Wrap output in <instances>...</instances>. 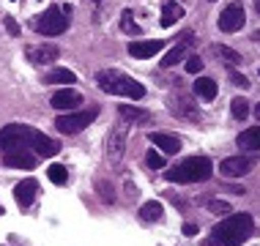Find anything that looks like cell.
Instances as JSON below:
<instances>
[{
    "instance_id": "cell-1",
    "label": "cell",
    "mask_w": 260,
    "mask_h": 246,
    "mask_svg": "<svg viewBox=\"0 0 260 246\" xmlns=\"http://www.w3.org/2000/svg\"><path fill=\"white\" fill-rule=\"evenodd\" d=\"M252 233H255L252 216L249 214H233L211 230V238L206 241V246H241Z\"/></svg>"
},
{
    "instance_id": "cell-2",
    "label": "cell",
    "mask_w": 260,
    "mask_h": 246,
    "mask_svg": "<svg viewBox=\"0 0 260 246\" xmlns=\"http://www.w3.org/2000/svg\"><path fill=\"white\" fill-rule=\"evenodd\" d=\"M214 167H211V159L206 156H192L184 159L181 164H175L173 170H167V181L170 184H200V181H208Z\"/></svg>"
},
{
    "instance_id": "cell-3",
    "label": "cell",
    "mask_w": 260,
    "mask_h": 246,
    "mask_svg": "<svg viewBox=\"0 0 260 246\" xmlns=\"http://www.w3.org/2000/svg\"><path fill=\"white\" fill-rule=\"evenodd\" d=\"M96 85L104 93H112V96H126V98H143L145 96V88L121 72H99L96 74Z\"/></svg>"
},
{
    "instance_id": "cell-4",
    "label": "cell",
    "mask_w": 260,
    "mask_h": 246,
    "mask_svg": "<svg viewBox=\"0 0 260 246\" xmlns=\"http://www.w3.org/2000/svg\"><path fill=\"white\" fill-rule=\"evenodd\" d=\"M33 134H36V129H30V126H25V123L3 126V129H0V151H3V153L25 151V148L33 143Z\"/></svg>"
},
{
    "instance_id": "cell-5",
    "label": "cell",
    "mask_w": 260,
    "mask_h": 246,
    "mask_svg": "<svg viewBox=\"0 0 260 246\" xmlns=\"http://www.w3.org/2000/svg\"><path fill=\"white\" fill-rule=\"evenodd\" d=\"M69 14H72V9H58V6H52V9H47L41 17L36 19V30L41 33V36H60L63 30L69 27Z\"/></svg>"
},
{
    "instance_id": "cell-6",
    "label": "cell",
    "mask_w": 260,
    "mask_h": 246,
    "mask_svg": "<svg viewBox=\"0 0 260 246\" xmlns=\"http://www.w3.org/2000/svg\"><path fill=\"white\" fill-rule=\"evenodd\" d=\"M96 112L99 110H82V112H66V115H60L58 121H55V129L60 131V134H77V131H82L85 126L96 118Z\"/></svg>"
},
{
    "instance_id": "cell-7",
    "label": "cell",
    "mask_w": 260,
    "mask_h": 246,
    "mask_svg": "<svg viewBox=\"0 0 260 246\" xmlns=\"http://www.w3.org/2000/svg\"><path fill=\"white\" fill-rule=\"evenodd\" d=\"M170 112L178 118H184V121H192L198 123L200 121V110H198V101H192V96H173L170 98Z\"/></svg>"
},
{
    "instance_id": "cell-8",
    "label": "cell",
    "mask_w": 260,
    "mask_h": 246,
    "mask_svg": "<svg viewBox=\"0 0 260 246\" xmlns=\"http://www.w3.org/2000/svg\"><path fill=\"white\" fill-rule=\"evenodd\" d=\"M244 6L241 3H230L228 9L222 11V17H219V30H224V33H236V30H241L244 27Z\"/></svg>"
},
{
    "instance_id": "cell-9",
    "label": "cell",
    "mask_w": 260,
    "mask_h": 246,
    "mask_svg": "<svg viewBox=\"0 0 260 246\" xmlns=\"http://www.w3.org/2000/svg\"><path fill=\"white\" fill-rule=\"evenodd\" d=\"M252 167H255V159L252 156H230L222 161V175L224 178H241V175H247Z\"/></svg>"
},
{
    "instance_id": "cell-10",
    "label": "cell",
    "mask_w": 260,
    "mask_h": 246,
    "mask_svg": "<svg viewBox=\"0 0 260 246\" xmlns=\"http://www.w3.org/2000/svg\"><path fill=\"white\" fill-rule=\"evenodd\" d=\"M3 164L14 167V170H33L36 167V156L27 148L25 151H9V153H3Z\"/></svg>"
},
{
    "instance_id": "cell-11",
    "label": "cell",
    "mask_w": 260,
    "mask_h": 246,
    "mask_svg": "<svg viewBox=\"0 0 260 246\" xmlns=\"http://www.w3.org/2000/svg\"><path fill=\"white\" fill-rule=\"evenodd\" d=\"M60 55V49L55 44H36V47H27V58L39 66H47V63H55Z\"/></svg>"
},
{
    "instance_id": "cell-12",
    "label": "cell",
    "mask_w": 260,
    "mask_h": 246,
    "mask_svg": "<svg viewBox=\"0 0 260 246\" xmlns=\"http://www.w3.org/2000/svg\"><path fill=\"white\" fill-rule=\"evenodd\" d=\"M80 104H82V96L77 93V90H69V88H63L52 96V107L60 110V112H74Z\"/></svg>"
},
{
    "instance_id": "cell-13",
    "label": "cell",
    "mask_w": 260,
    "mask_h": 246,
    "mask_svg": "<svg viewBox=\"0 0 260 246\" xmlns=\"http://www.w3.org/2000/svg\"><path fill=\"white\" fill-rule=\"evenodd\" d=\"M165 47V41H132L129 44V55L137 60H145V58H153V55L159 52V49Z\"/></svg>"
},
{
    "instance_id": "cell-14",
    "label": "cell",
    "mask_w": 260,
    "mask_h": 246,
    "mask_svg": "<svg viewBox=\"0 0 260 246\" xmlns=\"http://www.w3.org/2000/svg\"><path fill=\"white\" fill-rule=\"evenodd\" d=\"M36 192H39V184L33 178H27V181H19L17 189H14V197H17V202L22 208H27L33 200H36Z\"/></svg>"
},
{
    "instance_id": "cell-15",
    "label": "cell",
    "mask_w": 260,
    "mask_h": 246,
    "mask_svg": "<svg viewBox=\"0 0 260 246\" xmlns=\"http://www.w3.org/2000/svg\"><path fill=\"white\" fill-rule=\"evenodd\" d=\"M123 148H126V123H121L118 129H112V134H110V148H107L110 159H112V161H121Z\"/></svg>"
},
{
    "instance_id": "cell-16",
    "label": "cell",
    "mask_w": 260,
    "mask_h": 246,
    "mask_svg": "<svg viewBox=\"0 0 260 246\" xmlns=\"http://www.w3.org/2000/svg\"><path fill=\"white\" fill-rule=\"evenodd\" d=\"M118 112H121V118H123L126 123H137V126L151 123V112H148V110L132 107V104H121V107H118Z\"/></svg>"
},
{
    "instance_id": "cell-17",
    "label": "cell",
    "mask_w": 260,
    "mask_h": 246,
    "mask_svg": "<svg viewBox=\"0 0 260 246\" xmlns=\"http://www.w3.org/2000/svg\"><path fill=\"white\" fill-rule=\"evenodd\" d=\"M30 145L36 148L39 156H58V153H60V145L55 143V139H50L47 134H41V131H36V134H33V143H30Z\"/></svg>"
},
{
    "instance_id": "cell-18",
    "label": "cell",
    "mask_w": 260,
    "mask_h": 246,
    "mask_svg": "<svg viewBox=\"0 0 260 246\" xmlns=\"http://www.w3.org/2000/svg\"><path fill=\"white\" fill-rule=\"evenodd\" d=\"M189 44H192V33H184V41H181L178 47H173L170 52H167V58H161V66L165 68H170V66H175L181 58L186 55V49H189Z\"/></svg>"
},
{
    "instance_id": "cell-19",
    "label": "cell",
    "mask_w": 260,
    "mask_h": 246,
    "mask_svg": "<svg viewBox=\"0 0 260 246\" xmlns=\"http://www.w3.org/2000/svg\"><path fill=\"white\" fill-rule=\"evenodd\" d=\"M238 148H241V151H249V153L260 151V126H252V129L244 131V134L238 137Z\"/></svg>"
},
{
    "instance_id": "cell-20",
    "label": "cell",
    "mask_w": 260,
    "mask_h": 246,
    "mask_svg": "<svg viewBox=\"0 0 260 246\" xmlns=\"http://www.w3.org/2000/svg\"><path fill=\"white\" fill-rule=\"evenodd\" d=\"M148 139L153 145H159L165 153H178L181 151V139L173 137V134H161V131H156V134H151Z\"/></svg>"
},
{
    "instance_id": "cell-21",
    "label": "cell",
    "mask_w": 260,
    "mask_h": 246,
    "mask_svg": "<svg viewBox=\"0 0 260 246\" xmlns=\"http://www.w3.org/2000/svg\"><path fill=\"white\" fill-rule=\"evenodd\" d=\"M44 82L47 85H74L77 77H74V72H69V68H52V72H47Z\"/></svg>"
},
{
    "instance_id": "cell-22",
    "label": "cell",
    "mask_w": 260,
    "mask_h": 246,
    "mask_svg": "<svg viewBox=\"0 0 260 246\" xmlns=\"http://www.w3.org/2000/svg\"><path fill=\"white\" fill-rule=\"evenodd\" d=\"M216 90H219V88H216V82L211 80V77H200V80L194 82V93H198L203 101H214Z\"/></svg>"
},
{
    "instance_id": "cell-23",
    "label": "cell",
    "mask_w": 260,
    "mask_h": 246,
    "mask_svg": "<svg viewBox=\"0 0 260 246\" xmlns=\"http://www.w3.org/2000/svg\"><path fill=\"white\" fill-rule=\"evenodd\" d=\"M181 17H184V9H181L178 3H165V9H161V25L170 27V25L178 22Z\"/></svg>"
},
{
    "instance_id": "cell-24",
    "label": "cell",
    "mask_w": 260,
    "mask_h": 246,
    "mask_svg": "<svg viewBox=\"0 0 260 246\" xmlns=\"http://www.w3.org/2000/svg\"><path fill=\"white\" fill-rule=\"evenodd\" d=\"M140 216H143L145 222H159L161 216H165V208H161V202L151 200V202H145V205H143V210H140Z\"/></svg>"
},
{
    "instance_id": "cell-25",
    "label": "cell",
    "mask_w": 260,
    "mask_h": 246,
    "mask_svg": "<svg viewBox=\"0 0 260 246\" xmlns=\"http://www.w3.org/2000/svg\"><path fill=\"white\" fill-rule=\"evenodd\" d=\"M214 55L219 60H224L228 66H238L241 63V55L236 52V49H230V47H222V44H214Z\"/></svg>"
},
{
    "instance_id": "cell-26",
    "label": "cell",
    "mask_w": 260,
    "mask_h": 246,
    "mask_svg": "<svg viewBox=\"0 0 260 246\" xmlns=\"http://www.w3.org/2000/svg\"><path fill=\"white\" fill-rule=\"evenodd\" d=\"M230 110H233V118H236V121H244V118L249 115V104L244 101L241 96H238V98H233V101H230Z\"/></svg>"
},
{
    "instance_id": "cell-27",
    "label": "cell",
    "mask_w": 260,
    "mask_h": 246,
    "mask_svg": "<svg viewBox=\"0 0 260 246\" xmlns=\"http://www.w3.org/2000/svg\"><path fill=\"white\" fill-rule=\"evenodd\" d=\"M121 27L129 33V36H140V33H143V30H140V25L132 19V11H123L121 14Z\"/></svg>"
},
{
    "instance_id": "cell-28",
    "label": "cell",
    "mask_w": 260,
    "mask_h": 246,
    "mask_svg": "<svg viewBox=\"0 0 260 246\" xmlns=\"http://www.w3.org/2000/svg\"><path fill=\"white\" fill-rule=\"evenodd\" d=\"M66 178H69V170L63 164H52L50 167V181L52 184H66Z\"/></svg>"
},
{
    "instance_id": "cell-29",
    "label": "cell",
    "mask_w": 260,
    "mask_h": 246,
    "mask_svg": "<svg viewBox=\"0 0 260 246\" xmlns=\"http://www.w3.org/2000/svg\"><path fill=\"white\" fill-rule=\"evenodd\" d=\"M145 161H148L151 170H161V167H165V159H161L156 151H148V153H145Z\"/></svg>"
},
{
    "instance_id": "cell-30",
    "label": "cell",
    "mask_w": 260,
    "mask_h": 246,
    "mask_svg": "<svg viewBox=\"0 0 260 246\" xmlns=\"http://www.w3.org/2000/svg\"><path fill=\"white\" fill-rule=\"evenodd\" d=\"M208 208H211V214H222V216L230 214V205H228V202H219V200H211Z\"/></svg>"
},
{
    "instance_id": "cell-31",
    "label": "cell",
    "mask_w": 260,
    "mask_h": 246,
    "mask_svg": "<svg viewBox=\"0 0 260 246\" xmlns=\"http://www.w3.org/2000/svg\"><path fill=\"white\" fill-rule=\"evenodd\" d=\"M186 72H189V74H200V72H203V60L192 55V58L186 60Z\"/></svg>"
},
{
    "instance_id": "cell-32",
    "label": "cell",
    "mask_w": 260,
    "mask_h": 246,
    "mask_svg": "<svg viewBox=\"0 0 260 246\" xmlns=\"http://www.w3.org/2000/svg\"><path fill=\"white\" fill-rule=\"evenodd\" d=\"M230 82H233V85H238V88H244V90L249 88V80H247L244 74H238V72H230Z\"/></svg>"
},
{
    "instance_id": "cell-33",
    "label": "cell",
    "mask_w": 260,
    "mask_h": 246,
    "mask_svg": "<svg viewBox=\"0 0 260 246\" xmlns=\"http://www.w3.org/2000/svg\"><path fill=\"white\" fill-rule=\"evenodd\" d=\"M99 197L104 202H110L112 200V192H110V184H104V181H99Z\"/></svg>"
},
{
    "instance_id": "cell-34",
    "label": "cell",
    "mask_w": 260,
    "mask_h": 246,
    "mask_svg": "<svg viewBox=\"0 0 260 246\" xmlns=\"http://www.w3.org/2000/svg\"><path fill=\"white\" fill-rule=\"evenodd\" d=\"M3 25H6V30H9V33H11V36H19V25H17V22H14V19H11V17H6V19H3Z\"/></svg>"
},
{
    "instance_id": "cell-35",
    "label": "cell",
    "mask_w": 260,
    "mask_h": 246,
    "mask_svg": "<svg viewBox=\"0 0 260 246\" xmlns=\"http://www.w3.org/2000/svg\"><path fill=\"white\" fill-rule=\"evenodd\" d=\"M184 235H189V238L198 235V227H194V224H184Z\"/></svg>"
},
{
    "instance_id": "cell-36",
    "label": "cell",
    "mask_w": 260,
    "mask_h": 246,
    "mask_svg": "<svg viewBox=\"0 0 260 246\" xmlns=\"http://www.w3.org/2000/svg\"><path fill=\"white\" fill-rule=\"evenodd\" d=\"M255 118H257V121H260V104H257V107H255Z\"/></svg>"
},
{
    "instance_id": "cell-37",
    "label": "cell",
    "mask_w": 260,
    "mask_h": 246,
    "mask_svg": "<svg viewBox=\"0 0 260 246\" xmlns=\"http://www.w3.org/2000/svg\"><path fill=\"white\" fill-rule=\"evenodd\" d=\"M255 9H257V14H260V0H255Z\"/></svg>"
},
{
    "instance_id": "cell-38",
    "label": "cell",
    "mask_w": 260,
    "mask_h": 246,
    "mask_svg": "<svg viewBox=\"0 0 260 246\" xmlns=\"http://www.w3.org/2000/svg\"><path fill=\"white\" fill-rule=\"evenodd\" d=\"M255 36H257V41H260V30H257V33H255Z\"/></svg>"
},
{
    "instance_id": "cell-39",
    "label": "cell",
    "mask_w": 260,
    "mask_h": 246,
    "mask_svg": "<svg viewBox=\"0 0 260 246\" xmlns=\"http://www.w3.org/2000/svg\"><path fill=\"white\" fill-rule=\"evenodd\" d=\"M93 3H102V0H93Z\"/></svg>"
},
{
    "instance_id": "cell-40",
    "label": "cell",
    "mask_w": 260,
    "mask_h": 246,
    "mask_svg": "<svg viewBox=\"0 0 260 246\" xmlns=\"http://www.w3.org/2000/svg\"><path fill=\"white\" fill-rule=\"evenodd\" d=\"M208 3H214V0H208Z\"/></svg>"
},
{
    "instance_id": "cell-41",
    "label": "cell",
    "mask_w": 260,
    "mask_h": 246,
    "mask_svg": "<svg viewBox=\"0 0 260 246\" xmlns=\"http://www.w3.org/2000/svg\"><path fill=\"white\" fill-rule=\"evenodd\" d=\"M0 214H3V208H0Z\"/></svg>"
}]
</instances>
